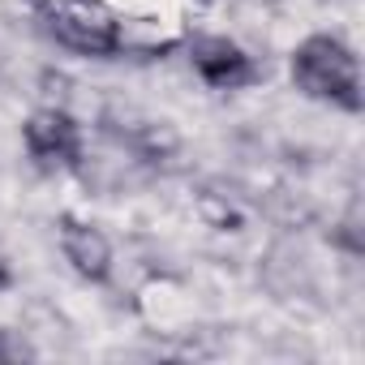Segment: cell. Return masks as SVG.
<instances>
[{"label": "cell", "instance_id": "5", "mask_svg": "<svg viewBox=\"0 0 365 365\" xmlns=\"http://www.w3.org/2000/svg\"><path fill=\"white\" fill-rule=\"evenodd\" d=\"M194 69H198L202 82L215 86V91H232V86H245V82L254 78L250 56H245L232 39H198V43H194Z\"/></svg>", "mask_w": 365, "mask_h": 365}, {"label": "cell", "instance_id": "4", "mask_svg": "<svg viewBox=\"0 0 365 365\" xmlns=\"http://www.w3.org/2000/svg\"><path fill=\"white\" fill-rule=\"evenodd\" d=\"M61 250H65V258L73 262V271L82 279H91V284L108 279V271H112V245H108V237L99 228L65 215L61 220Z\"/></svg>", "mask_w": 365, "mask_h": 365}, {"label": "cell", "instance_id": "3", "mask_svg": "<svg viewBox=\"0 0 365 365\" xmlns=\"http://www.w3.org/2000/svg\"><path fill=\"white\" fill-rule=\"evenodd\" d=\"M22 133H26L31 155H35L43 168L73 163L78 150H82V129H78V120H73L69 112H61V108H43V112H35V116L26 120Z\"/></svg>", "mask_w": 365, "mask_h": 365}, {"label": "cell", "instance_id": "6", "mask_svg": "<svg viewBox=\"0 0 365 365\" xmlns=\"http://www.w3.org/2000/svg\"><path fill=\"white\" fill-rule=\"evenodd\" d=\"M9 279H14V275H9V262L0 258V288H9Z\"/></svg>", "mask_w": 365, "mask_h": 365}, {"label": "cell", "instance_id": "1", "mask_svg": "<svg viewBox=\"0 0 365 365\" xmlns=\"http://www.w3.org/2000/svg\"><path fill=\"white\" fill-rule=\"evenodd\" d=\"M292 82L309 99L339 103L348 112L361 108V78H356V56L331 39V35H309L297 56H292Z\"/></svg>", "mask_w": 365, "mask_h": 365}, {"label": "cell", "instance_id": "2", "mask_svg": "<svg viewBox=\"0 0 365 365\" xmlns=\"http://www.w3.org/2000/svg\"><path fill=\"white\" fill-rule=\"evenodd\" d=\"M48 31L73 48V52H86V56H108L116 52L120 35H116V18L99 5V0H61L48 18Z\"/></svg>", "mask_w": 365, "mask_h": 365}]
</instances>
